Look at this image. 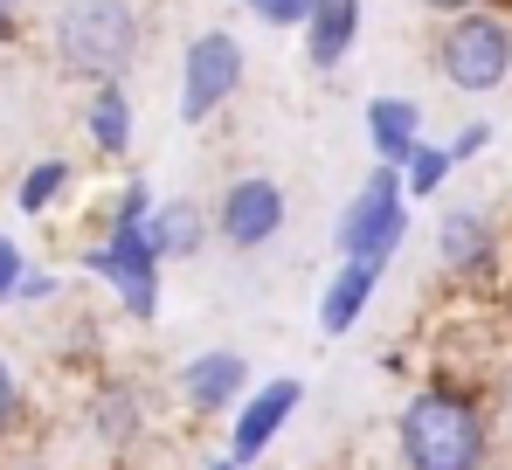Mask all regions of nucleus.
Here are the masks:
<instances>
[{
	"instance_id": "nucleus-1",
	"label": "nucleus",
	"mask_w": 512,
	"mask_h": 470,
	"mask_svg": "<svg viewBox=\"0 0 512 470\" xmlns=\"http://www.w3.org/2000/svg\"><path fill=\"white\" fill-rule=\"evenodd\" d=\"M402 470H492V422L464 388H416L395 415Z\"/></svg>"
},
{
	"instance_id": "nucleus-2",
	"label": "nucleus",
	"mask_w": 512,
	"mask_h": 470,
	"mask_svg": "<svg viewBox=\"0 0 512 470\" xmlns=\"http://www.w3.org/2000/svg\"><path fill=\"white\" fill-rule=\"evenodd\" d=\"M139 42H146V21H139L132 0H63L56 7V28H49L56 70L77 77V83L132 77Z\"/></svg>"
},
{
	"instance_id": "nucleus-3",
	"label": "nucleus",
	"mask_w": 512,
	"mask_h": 470,
	"mask_svg": "<svg viewBox=\"0 0 512 470\" xmlns=\"http://www.w3.org/2000/svg\"><path fill=\"white\" fill-rule=\"evenodd\" d=\"M409 242V180H402V166H388V159H374V173L353 187V201H346L340 215H333V256L340 263H395V249Z\"/></svg>"
},
{
	"instance_id": "nucleus-4",
	"label": "nucleus",
	"mask_w": 512,
	"mask_h": 470,
	"mask_svg": "<svg viewBox=\"0 0 512 470\" xmlns=\"http://www.w3.org/2000/svg\"><path fill=\"white\" fill-rule=\"evenodd\" d=\"M429 63L436 77L464 97H485L512 77V14L499 7H471V14H450L429 42Z\"/></svg>"
},
{
	"instance_id": "nucleus-5",
	"label": "nucleus",
	"mask_w": 512,
	"mask_h": 470,
	"mask_svg": "<svg viewBox=\"0 0 512 470\" xmlns=\"http://www.w3.org/2000/svg\"><path fill=\"white\" fill-rule=\"evenodd\" d=\"M243 70H250L243 35H229V28L187 35V49H180V125H208L215 111H229V97L243 90Z\"/></svg>"
},
{
	"instance_id": "nucleus-6",
	"label": "nucleus",
	"mask_w": 512,
	"mask_h": 470,
	"mask_svg": "<svg viewBox=\"0 0 512 470\" xmlns=\"http://www.w3.org/2000/svg\"><path fill=\"white\" fill-rule=\"evenodd\" d=\"M284 215H291V201H284V187L270 173H236L215 194V235L229 249H243V256L263 249V242H277L284 235Z\"/></svg>"
},
{
	"instance_id": "nucleus-7",
	"label": "nucleus",
	"mask_w": 512,
	"mask_h": 470,
	"mask_svg": "<svg viewBox=\"0 0 512 470\" xmlns=\"http://www.w3.org/2000/svg\"><path fill=\"white\" fill-rule=\"evenodd\" d=\"M298 401H305V381L298 374H277V381H263V388L243 394V408L229 415V457L250 470L270 443H277V429L298 415Z\"/></svg>"
},
{
	"instance_id": "nucleus-8",
	"label": "nucleus",
	"mask_w": 512,
	"mask_h": 470,
	"mask_svg": "<svg viewBox=\"0 0 512 470\" xmlns=\"http://www.w3.org/2000/svg\"><path fill=\"white\" fill-rule=\"evenodd\" d=\"M243 394H250V360L236 346H208V353H194L180 367V401L194 415H236Z\"/></svg>"
},
{
	"instance_id": "nucleus-9",
	"label": "nucleus",
	"mask_w": 512,
	"mask_h": 470,
	"mask_svg": "<svg viewBox=\"0 0 512 470\" xmlns=\"http://www.w3.org/2000/svg\"><path fill=\"white\" fill-rule=\"evenodd\" d=\"M436 263L450 277H492L499 270V222L485 208H443V222H436Z\"/></svg>"
},
{
	"instance_id": "nucleus-10",
	"label": "nucleus",
	"mask_w": 512,
	"mask_h": 470,
	"mask_svg": "<svg viewBox=\"0 0 512 470\" xmlns=\"http://www.w3.org/2000/svg\"><path fill=\"white\" fill-rule=\"evenodd\" d=\"M84 270L104 277L111 291H125V284H139V277H160L167 263H160V249H153L146 229H104V242L84 249Z\"/></svg>"
},
{
	"instance_id": "nucleus-11",
	"label": "nucleus",
	"mask_w": 512,
	"mask_h": 470,
	"mask_svg": "<svg viewBox=\"0 0 512 470\" xmlns=\"http://www.w3.org/2000/svg\"><path fill=\"white\" fill-rule=\"evenodd\" d=\"M374 291H381V263H340L333 277H326V291H319V332L326 339H346L360 318H367V305H374Z\"/></svg>"
},
{
	"instance_id": "nucleus-12",
	"label": "nucleus",
	"mask_w": 512,
	"mask_h": 470,
	"mask_svg": "<svg viewBox=\"0 0 512 470\" xmlns=\"http://www.w3.org/2000/svg\"><path fill=\"white\" fill-rule=\"evenodd\" d=\"M360 0H319V14L305 21V63L319 70V77H333L346 56H353V42H360Z\"/></svg>"
},
{
	"instance_id": "nucleus-13",
	"label": "nucleus",
	"mask_w": 512,
	"mask_h": 470,
	"mask_svg": "<svg viewBox=\"0 0 512 470\" xmlns=\"http://www.w3.org/2000/svg\"><path fill=\"white\" fill-rule=\"evenodd\" d=\"M367 146L388 166H409L423 146V104L416 97H374L367 104Z\"/></svg>"
},
{
	"instance_id": "nucleus-14",
	"label": "nucleus",
	"mask_w": 512,
	"mask_h": 470,
	"mask_svg": "<svg viewBox=\"0 0 512 470\" xmlns=\"http://www.w3.org/2000/svg\"><path fill=\"white\" fill-rule=\"evenodd\" d=\"M84 422L104 450H132L146 436V401H139V388H125V381H104V388L90 394Z\"/></svg>"
},
{
	"instance_id": "nucleus-15",
	"label": "nucleus",
	"mask_w": 512,
	"mask_h": 470,
	"mask_svg": "<svg viewBox=\"0 0 512 470\" xmlns=\"http://www.w3.org/2000/svg\"><path fill=\"white\" fill-rule=\"evenodd\" d=\"M84 132H90V153H104V159H125V153H132V90H125V77L90 83Z\"/></svg>"
},
{
	"instance_id": "nucleus-16",
	"label": "nucleus",
	"mask_w": 512,
	"mask_h": 470,
	"mask_svg": "<svg viewBox=\"0 0 512 470\" xmlns=\"http://www.w3.org/2000/svg\"><path fill=\"white\" fill-rule=\"evenodd\" d=\"M146 235H153L160 263H194V256L208 249V235H215V215H201L194 201H160L153 222H146Z\"/></svg>"
},
{
	"instance_id": "nucleus-17",
	"label": "nucleus",
	"mask_w": 512,
	"mask_h": 470,
	"mask_svg": "<svg viewBox=\"0 0 512 470\" xmlns=\"http://www.w3.org/2000/svg\"><path fill=\"white\" fill-rule=\"evenodd\" d=\"M70 180H77L70 159H35V166L21 173V187H14V208H21V215H49V208L70 194Z\"/></svg>"
},
{
	"instance_id": "nucleus-18",
	"label": "nucleus",
	"mask_w": 512,
	"mask_h": 470,
	"mask_svg": "<svg viewBox=\"0 0 512 470\" xmlns=\"http://www.w3.org/2000/svg\"><path fill=\"white\" fill-rule=\"evenodd\" d=\"M450 173H457V159H450V146H416V159L402 166V180H409V201H436L443 187H450Z\"/></svg>"
},
{
	"instance_id": "nucleus-19",
	"label": "nucleus",
	"mask_w": 512,
	"mask_h": 470,
	"mask_svg": "<svg viewBox=\"0 0 512 470\" xmlns=\"http://www.w3.org/2000/svg\"><path fill=\"white\" fill-rule=\"evenodd\" d=\"M153 208H160V194H153L146 180H125V187L111 194V215H104V229H146V222H153Z\"/></svg>"
},
{
	"instance_id": "nucleus-20",
	"label": "nucleus",
	"mask_w": 512,
	"mask_h": 470,
	"mask_svg": "<svg viewBox=\"0 0 512 470\" xmlns=\"http://www.w3.org/2000/svg\"><path fill=\"white\" fill-rule=\"evenodd\" d=\"M263 28H277V35H305V21L319 14V0H243Z\"/></svg>"
},
{
	"instance_id": "nucleus-21",
	"label": "nucleus",
	"mask_w": 512,
	"mask_h": 470,
	"mask_svg": "<svg viewBox=\"0 0 512 470\" xmlns=\"http://www.w3.org/2000/svg\"><path fill=\"white\" fill-rule=\"evenodd\" d=\"M443 146H450V159H457V166H471V159L492 146V125H485V118H471V125H457V132H450Z\"/></svg>"
},
{
	"instance_id": "nucleus-22",
	"label": "nucleus",
	"mask_w": 512,
	"mask_h": 470,
	"mask_svg": "<svg viewBox=\"0 0 512 470\" xmlns=\"http://www.w3.org/2000/svg\"><path fill=\"white\" fill-rule=\"evenodd\" d=\"M14 429H21V381H14V367L0 353V436H14Z\"/></svg>"
},
{
	"instance_id": "nucleus-23",
	"label": "nucleus",
	"mask_w": 512,
	"mask_h": 470,
	"mask_svg": "<svg viewBox=\"0 0 512 470\" xmlns=\"http://www.w3.org/2000/svg\"><path fill=\"white\" fill-rule=\"evenodd\" d=\"M21 277H28V256H21V242H7V235H0V305L21 291Z\"/></svg>"
},
{
	"instance_id": "nucleus-24",
	"label": "nucleus",
	"mask_w": 512,
	"mask_h": 470,
	"mask_svg": "<svg viewBox=\"0 0 512 470\" xmlns=\"http://www.w3.org/2000/svg\"><path fill=\"white\" fill-rule=\"evenodd\" d=\"M14 298H21V305H42V298H56V277H49V270H28Z\"/></svg>"
},
{
	"instance_id": "nucleus-25",
	"label": "nucleus",
	"mask_w": 512,
	"mask_h": 470,
	"mask_svg": "<svg viewBox=\"0 0 512 470\" xmlns=\"http://www.w3.org/2000/svg\"><path fill=\"white\" fill-rule=\"evenodd\" d=\"M21 42V0H0V49Z\"/></svg>"
},
{
	"instance_id": "nucleus-26",
	"label": "nucleus",
	"mask_w": 512,
	"mask_h": 470,
	"mask_svg": "<svg viewBox=\"0 0 512 470\" xmlns=\"http://www.w3.org/2000/svg\"><path fill=\"white\" fill-rule=\"evenodd\" d=\"M416 7H429L436 21H450V14H471V7H485V0H416Z\"/></svg>"
},
{
	"instance_id": "nucleus-27",
	"label": "nucleus",
	"mask_w": 512,
	"mask_h": 470,
	"mask_svg": "<svg viewBox=\"0 0 512 470\" xmlns=\"http://www.w3.org/2000/svg\"><path fill=\"white\" fill-rule=\"evenodd\" d=\"M499 408H506V415H512V374H506V381H499Z\"/></svg>"
},
{
	"instance_id": "nucleus-28",
	"label": "nucleus",
	"mask_w": 512,
	"mask_h": 470,
	"mask_svg": "<svg viewBox=\"0 0 512 470\" xmlns=\"http://www.w3.org/2000/svg\"><path fill=\"white\" fill-rule=\"evenodd\" d=\"M208 470H243V464H236V457H229V450H222V457H215V464H208Z\"/></svg>"
},
{
	"instance_id": "nucleus-29",
	"label": "nucleus",
	"mask_w": 512,
	"mask_h": 470,
	"mask_svg": "<svg viewBox=\"0 0 512 470\" xmlns=\"http://www.w3.org/2000/svg\"><path fill=\"white\" fill-rule=\"evenodd\" d=\"M21 470H42V464H21Z\"/></svg>"
}]
</instances>
